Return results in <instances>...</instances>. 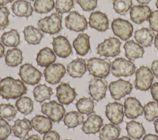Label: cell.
<instances>
[{
  "instance_id": "obj_1",
  "label": "cell",
  "mask_w": 158,
  "mask_h": 140,
  "mask_svg": "<svg viewBox=\"0 0 158 140\" xmlns=\"http://www.w3.org/2000/svg\"><path fill=\"white\" fill-rule=\"evenodd\" d=\"M27 92V88L22 80L12 77H6L0 80V94L6 99H17Z\"/></svg>"
},
{
  "instance_id": "obj_2",
  "label": "cell",
  "mask_w": 158,
  "mask_h": 140,
  "mask_svg": "<svg viewBox=\"0 0 158 140\" xmlns=\"http://www.w3.org/2000/svg\"><path fill=\"white\" fill-rule=\"evenodd\" d=\"M111 64L110 60L106 58L92 57L88 60L86 68L89 74L94 77L104 79L110 73Z\"/></svg>"
},
{
  "instance_id": "obj_3",
  "label": "cell",
  "mask_w": 158,
  "mask_h": 140,
  "mask_svg": "<svg viewBox=\"0 0 158 140\" xmlns=\"http://www.w3.org/2000/svg\"><path fill=\"white\" fill-rule=\"evenodd\" d=\"M62 16L57 12H54L39 20L38 26L43 33L55 34L59 33L62 29Z\"/></svg>"
},
{
  "instance_id": "obj_4",
  "label": "cell",
  "mask_w": 158,
  "mask_h": 140,
  "mask_svg": "<svg viewBox=\"0 0 158 140\" xmlns=\"http://www.w3.org/2000/svg\"><path fill=\"white\" fill-rule=\"evenodd\" d=\"M120 45L121 42L118 38L110 37L98 45L96 52L100 56L115 57L120 53Z\"/></svg>"
},
{
  "instance_id": "obj_5",
  "label": "cell",
  "mask_w": 158,
  "mask_h": 140,
  "mask_svg": "<svg viewBox=\"0 0 158 140\" xmlns=\"http://www.w3.org/2000/svg\"><path fill=\"white\" fill-rule=\"evenodd\" d=\"M136 69L135 64L129 60L119 57L116 58L111 64V72L117 77L132 76Z\"/></svg>"
},
{
  "instance_id": "obj_6",
  "label": "cell",
  "mask_w": 158,
  "mask_h": 140,
  "mask_svg": "<svg viewBox=\"0 0 158 140\" xmlns=\"http://www.w3.org/2000/svg\"><path fill=\"white\" fill-rule=\"evenodd\" d=\"M154 80V74L147 66H141L135 71V88L141 91L148 90Z\"/></svg>"
},
{
  "instance_id": "obj_7",
  "label": "cell",
  "mask_w": 158,
  "mask_h": 140,
  "mask_svg": "<svg viewBox=\"0 0 158 140\" xmlns=\"http://www.w3.org/2000/svg\"><path fill=\"white\" fill-rule=\"evenodd\" d=\"M63 104L53 100L44 103L41 106V112L54 122H59L64 117L65 109Z\"/></svg>"
},
{
  "instance_id": "obj_8",
  "label": "cell",
  "mask_w": 158,
  "mask_h": 140,
  "mask_svg": "<svg viewBox=\"0 0 158 140\" xmlns=\"http://www.w3.org/2000/svg\"><path fill=\"white\" fill-rule=\"evenodd\" d=\"M19 75L21 80L25 84L35 85L40 82L42 73L30 63H25L19 68Z\"/></svg>"
},
{
  "instance_id": "obj_9",
  "label": "cell",
  "mask_w": 158,
  "mask_h": 140,
  "mask_svg": "<svg viewBox=\"0 0 158 140\" xmlns=\"http://www.w3.org/2000/svg\"><path fill=\"white\" fill-rule=\"evenodd\" d=\"M107 88L108 84L105 79L94 77L89 82L88 93L93 100L99 101L105 98Z\"/></svg>"
},
{
  "instance_id": "obj_10",
  "label": "cell",
  "mask_w": 158,
  "mask_h": 140,
  "mask_svg": "<svg viewBox=\"0 0 158 140\" xmlns=\"http://www.w3.org/2000/svg\"><path fill=\"white\" fill-rule=\"evenodd\" d=\"M109 90L112 98L115 100H120L131 93L133 86L128 81L122 79L111 82L109 85Z\"/></svg>"
},
{
  "instance_id": "obj_11",
  "label": "cell",
  "mask_w": 158,
  "mask_h": 140,
  "mask_svg": "<svg viewBox=\"0 0 158 140\" xmlns=\"http://www.w3.org/2000/svg\"><path fill=\"white\" fill-rule=\"evenodd\" d=\"M111 27L114 34L123 41L130 39L133 34V25L126 20L120 18L114 19Z\"/></svg>"
},
{
  "instance_id": "obj_12",
  "label": "cell",
  "mask_w": 158,
  "mask_h": 140,
  "mask_svg": "<svg viewBox=\"0 0 158 140\" xmlns=\"http://www.w3.org/2000/svg\"><path fill=\"white\" fill-rule=\"evenodd\" d=\"M65 26L70 31H83L88 28L86 18L77 11L70 12L65 18Z\"/></svg>"
},
{
  "instance_id": "obj_13",
  "label": "cell",
  "mask_w": 158,
  "mask_h": 140,
  "mask_svg": "<svg viewBox=\"0 0 158 140\" xmlns=\"http://www.w3.org/2000/svg\"><path fill=\"white\" fill-rule=\"evenodd\" d=\"M66 70L65 66L61 63H52L46 66L43 74L46 81L52 85L58 84L64 76Z\"/></svg>"
},
{
  "instance_id": "obj_14",
  "label": "cell",
  "mask_w": 158,
  "mask_h": 140,
  "mask_svg": "<svg viewBox=\"0 0 158 140\" xmlns=\"http://www.w3.org/2000/svg\"><path fill=\"white\" fill-rule=\"evenodd\" d=\"M77 96V92L69 84L60 83L56 88V97L59 103L69 105L72 103Z\"/></svg>"
},
{
  "instance_id": "obj_15",
  "label": "cell",
  "mask_w": 158,
  "mask_h": 140,
  "mask_svg": "<svg viewBox=\"0 0 158 140\" xmlns=\"http://www.w3.org/2000/svg\"><path fill=\"white\" fill-rule=\"evenodd\" d=\"M124 114L130 119H135L144 112V107L138 99L135 97H128L125 99Z\"/></svg>"
},
{
  "instance_id": "obj_16",
  "label": "cell",
  "mask_w": 158,
  "mask_h": 140,
  "mask_svg": "<svg viewBox=\"0 0 158 140\" xmlns=\"http://www.w3.org/2000/svg\"><path fill=\"white\" fill-rule=\"evenodd\" d=\"M106 115L110 122L114 124L121 123L124 118L123 105L118 102L109 103L106 106Z\"/></svg>"
},
{
  "instance_id": "obj_17",
  "label": "cell",
  "mask_w": 158,
  "mask_h": 140,
  "mask_svg": "<svg viewBox=\"0 0 158 140\" xmlns=\"http://www.w3.org/2000/svg\"><path fill=\"white\" fill-rule=\"evenodd\" d=\"M52 44L54 52L60 58H67L72 53V45L67 37L64 36L53 37Z\"/></svg>"
},
{
  "instance_id": "obj_18",
  "label": "cell",
  "mask_w": 158,
  "mask_h": 140,
  "mask_svg": "<svg viewBox=\"0 0 158 140\" xmlns=\"http://www.w3.org/2000/svg\"><path fill=\"white\" fill-rule=\"evenodd\" d=\"M151 13V8L147 5H135L130 9V19L135 23L139 25L148 20Z\"/></svg>"
},
{
  "instance_id": "obj_19",
  "label": "cell",
  "mask_w": 158,
  "mask_h": 140,
  "mask_svg": "<svg viewBox=\"0 0 158 140\" xmlns=\"http://www.w3.org/2000/svg\"><path fill=\"white\" fill-rule=\"evenodd\" d=\"M89 26L100 32H104L109 29V21L106 14L100 11L92 12L89 17Z\"/></svg>"
},
{
  "instance_id": "obj_20",
  "label": "cell",
  "mask_w": 158,
  "mask_h": 140,
  "mask_svg": "<svg viewBox=\"0 0 158 140\" xmlns=\"http://www.w3.org/2000/svg\"><path fill=\"white\" fill-rule=\"evenodd\" d=\"M102 125V118L97 114H91L89 115L86 120L83 122L81 130L87 134H96L99 131Z\"/></svg>"
},
{
  "instance_id": "obj_21",
  "label": "cell",
  "mask_w": 158,
  "mask_h": 140,
  "mask_svg": "<svg viewBox=\"0 0 158 140\" xmlns=\"http://www.w3.org/2000/svg\"><path fill=\"white\" fill-rule=\"evenodd\" d=\"M32 128L31 121L23 118L22 119H17L14 122V125L12 126V132L14 136L20 140H24Z\"/></svg>"
},
{
  "instance_id": "obj_22",
  "label": "cell",
  "mask_w": 158,
  "mask_h": 140,
  "mask_svg": "<svg viewBox=\"0 0 158 140\" xmlns=\"http://www.w3.org/2000/svg\"><path fill=\"white\" fill-rule=\"evenodd\" d=\"M125 56L130 61H134L143 56L144 50L142 46L133 40H128L123 45Z\"/></svg>"
},
{
  "instance_id": "obj_23",
  "label": "cell",
  "mask_w": 158,
  "mask_h": 140,
  "mask_svg": "<svg viewBox=\"0 0 158 140\" xmlns=\"http://www.w3.org/2000/svg\"><path fill=\"white\" fill-rule=\"evenodd\" d=\"M87 69L85 59L77 58L70 62L67 66L68 74L73 78H80L86 72Z\"/></svg>"
},
{
  "instance_id": "obj_24",
  "label": "cell",
  "mask_w": 158,
  "mask_h": 140,
  "mask_svg": "<svg viewBox=\"0 0 158 140\" xmlns=\"http://www.w3.org/2000/svg\"><path fill=\"white\" fill-rule=\"evenodd\" d=\"M11 9L15 16L26 18L30 17L34 10L31 3L26 0L15 1L12 4Z\"/></svg>"
},
{
  "instance_id": "obj_25",
  "label": "cell",
  "mask_w": 158,
  "mask_h": 140,
  "mask_svg": "<svg viewBox=\"0 0 158 140\" xmlns=\"http://www.w3.org/2000/svg\"><path fill=\"white\" fill-rule=\"evenodd\" d=\"M52 121L47 116L35 115L31 120L32 128L40 134H45L52 129Z\"/></svg>"
},
{
  "instance_id": "obj_26",
  "label": "cell",
  "mask_w": 158,
  "mask_h": 140,
  "mask_svg": "<svg viewBox=\"0 0 158 140\" xmlns=\"http://www.w3.org/2000/svg\"><path fill=\"white\" fill-rule=\"evenodd\" d=\"M73 47L77 53L81 56L86 55L90 50L89 36L85 33H80L73 41Z\"/></svg>"
},
{
  "instance_id": "obj_27",
  "label": "cell",
  "mask_w": 158,
  "mask_h": 140,
  "mask_svg": "<svg viewBox=\"0 0 158 140\" xmlns=\"http://www.w3.org/2000/svg\"><path fill=\"white\" fill-rule=\"evenodd\" d=\"M154 37L153 31L151 29L144 27L136 30L134 34L136 41L143 47H150L152 44Z\"/></svg>"
},
{
  "instance_id": "obj_28",
  "label": "cell",
  "mask_w": 158,
  "mask_h": 140,
  "mask_svg": "<svg viewBox=\"0 0 158 140\" xmlns=\"http://www.w3.org/2000/svg\"><path fill=\"white\" fill-rule=\"evenodd\" d=\"M121 131L120 127L112 123L104 125L99 130L101 140H116L118 138Z\"/></svg>"
},
{
  "instance_id": "obj_29",
  "label": "cell",
  "mask_w": 158,
  "mask_h": 140,
  "mask_svg": "<svg viewBox=\"0 0 158 140\" xmlns=\"http://www.w3.org/2000/svg\"><path fill=\"white\" fill-rule=\"evenodd\" d=\"M56 56L55 53L49 47H46L41 49L37 53L36 61L40 66L46 67L55 62Z\"/></svg>"
},
{
  "instance_id": "obj_30",
  "label": "cell",
  "mask_w": 158,
  "mask_h": 140,
  "mask_svg": "<svg viewBox=\"0 0 158 140\" xmlns=\"http://www.w3.org/2000/svg\"><path fill=\"white\" fill-rule=\"evenodd\" d=\"M23 33L25 40L28 44H39L44 37L43 33L39 28H36L32 25L25 27Z\"/></svg>"
},
{
  "instance_id": "obj_31",
  "label": "cell",
  "mask_w": 158,
  "mask_h": 140,
  "mask_svg": "<svg viewBox=\"0 0 158 140\" xmlns=\"http://www.w3.org/2000/svg\"><path fill=\"white\" fill-rule=\"evenodd\" d=\"M22 52L17 47H13L7 50L5 55V63L10 67H16L22 63Z\"/></svg>"
},
{
  "instance_id": "obj_32",
  "label": "cell",
  "mask_w": 158,
  "mask_h": 140,
  "mask_svg": "<svg viewBox=\"0 0 158 140\" xmlns=\"http://www.w3.org/2000/svg\"><path fill=\"white\" fill-rule=\"evenodd\" d=\"M126 130L128 135L133 139H140L146 132L142 123L135 120H131L127 123Z\"/></svg>"
},
{
  "instance_id": "obj_33",
  "label": "cell",
  "mask_w": 158,
  "mask_h": 140,
  "mask_svg": "<svg viewBox=\"0 0 158 140\" xmlns=\"http://www.w3.org/2000/svg\"><path fill=\"white\" fill-rule=\"evenodd\" d=\"M52 94V88L47 86L46 84H39L33 90L34 99L38 103H42L45 100L50 99Z\"/></svg>"
},
{
  "instance_id": "obj_34",
  "label": "cell",
  "mask_w": 158,
  "mask_h": 140,
  "mask_svg": "<svg viewBox=\"0 0 158 140\" xmlns=\"http://www.w3.org/2000/svg\"><path fill=\"white\" fill-rule=\"evenodd\" d=\"M1 43L7 47H16L20 44V35L15 29H11L5 32L1 36Z\"/></svg>"
},
{
  "instance_id": "obj_35",
  "label": "cell",
  "mask_w": 158,
  "mask_h": 140,
  "mask_svg": "<svg viewBox=\"0 0 158 140\" xmlns=\"http://www.w3.org/2000/svg\"><path fill=\"white\" fill-rule=\"evenodd\" d=\"M63 120L67 127L72 128L83 123L84 122V117L83 114H80L78 111H72L64 115Z\"/></svg>"
},
{
  "instance_id": "obj_36",
  "label": "cell",
  "mask_w": 158,
  "mask_h": 140,
  "mask_svg": "<svg viewBox=\"0 0 158 140\" xmlns=\"http://www.w3.org/2000/svg\"><path fill=\"white\" fill-rule=\"evenodd\" d=\"M77 111L81 114L90 115L94 112V101L91 98L82 97L75 103Z\"/></svg>"
},
{
  "instance_id": "obj_37",
  "label": "cell",
  "mask_w": 158,
  "mask_h": 140,
  "mask_svg": "<svg viewBox=\"0 0 158 140\" xmlns=\"http://www.w3.org/2000/svg\"><path fill=\"white\" fill-rule=\"evenodd\" d=\"M17 110L24 115H28L33 112V101L27 96H21L15 102Z\"/></svg>"
},
{
  "instance_id": "obj_38",
  "label": "cell",
  "mask_w": 158,
  "mask_h": 140,
  "mask_svg": "<svg viewBox=\"0 0 158 140\" xmlns=\"http://www.w3.org/2000/svg\"><path fill=\"white\" fill-rule=\"evenodd\" d=\"M144 119L148 122H152L158 118V102L149 101L144 106Z\"/></svg>"
},
{
  "instance_id": "obj_39",
  "label": "cell",
  "mask_w": 158,
  "mask_h": 140,
  "mask_svg": "<svg viewBox=\"0 0 158 140\" xmlns=\"http://www.w3.org/2000/svg\"><path fill=\"white\" fill-rule=\"evenodd\" d=\"M55 6L54 0H35L34 10L38 14H46L51 11Z\"/></svg>"
},
{
  "instance_id": "obj_40",
  "label": "cell",
  "mask_w": 158,
  "mask_h": 140,
  "mask_svg": "<svg viewBox=\"0 0 158 140\" xmlns=\"http://www.w3.org/2000/svg\"><path fill=\"white\" fill-rule=\"evenodd\" d=\"M17 113V109L11 104H0V119H4L8 121L12 120Z\"/></svg>"
},
{
  "instance_id": "obj_41",
  "label": "cell",
  "mask_w": 158,
  "mask_h": 140,
  "mask_svg": "<svg viewBox=\"0 0 158 140\" xmlns=\"http://www.w3.org/2000/svg\"><path fill=\"white\" fill-rule=\"evenodd\" d=\"M112 2L114 10L120 15H125L132 7L131 0H112Z\"/></svg>"
},
{
  "instance_id": "obj_42",
  "label": "cell",
  "mask_w": 158,
  "mask_h": 140,
  "mask_svg": "<svg viewBox=\"0 0 158 140\" xmlns=\"http://www.w3.org/2000/svg\"><path fill=\"white\" fill-rule=\"evenodd\" d=\"M74 6L73 0H56L55 9L59 14L69 12Z\"/></svg>"
},
{
  "instance_id": "obj_43",
  "label": "cell",
  "mask_w": 158,
  "mask_h": 140,
  "mask_svg": "<svg viewBox=\"0 0 158 140\" xmlns=\"http://www.w3.org/2000/svg\"><path fill=\"white\" fill-rule=\"evenodd\" d=\"M12 133V127L6 119H0V140L6 139Z\"/></svg>"
},
{
  "instance_id": "obj_44",
  "label": "cell",
  "mask_w": 158,
  "mask_h": 140,
  "mask_svg": "<svg viewBox=\"0 0 158 140\" xmlns=\"http://www.w3.org/2000/svg\"><path fill=\"white\" fill-rule=\"evenodd\" d=\"M10 12L4 6H0V30L4 29L9 24V15Z\"/></svg>"
},
{
  "instance_id": "obj_45",
  "label": "cell",
  "mask_w": 158,
  "mask_h": 140,
  "mask_svg": "<svg viewBox=\"0 0 158 140\" xmlns=\"http://www.w3.org/2000/svg\"><path fill=\"white\" fill-rule=\"evenodd\" d=\"M84 11H91L97 7L98 0H75Z\"/></svg>"
},
{
  "instance_id": "obj_46",
  "label": "cell",
  "mask_w": 158,
  "mask_h": 140,
  "mask_svg": "<svg viewBox=\"0 0 158 140\" xmlns=\"http://www.w3.org/2000/svg\"><path fill=\"white\" fill-rule=\"evenodd\" d=\"M148 20L150 29L158 32V10L152 11Z\"/></svg>"
},
{
  "instance_id": "obj_47",
  "label": "cell",
  "mask_w": 158,
  "mask_h": 140,
  "mask_svg": "<svg viewBox=\"0 0 158 140\" xmlns=\"http://www.w3.org/2000/svg\"><path fill=\"white\" fill-rule=\"evenodd\" d=\"M59 134L54 130H50L46 133L44 134L43 140H59Z\"/></svg>"
},
{
  "instance_id": "obj_48",
  "label": "cell",
  "mask_w": 158,
  "mask_h": 140,
  "mask_svg": "<svg viewBox=\"0 0 158 140\" xmlns=\"http://www.w3.org/2000/svg\"><path fill=\"white\" fill-rule=\"evenodd\" d=\"M150 90L154 100L158 102V82H156L152 84Z\"/></svg>"
},
{
  "instance_id": "obj_49",
  "label": "cell",
  "mask_w": 158,
  "mask_h": 140,
  "mask_svg": "<svg viewBox=\"0 0 158 140\" xmlns=\"http://www.w3.org/2000/svg\"><path fill=\"white\" fill-rule=\"evenodd\" d=\"M151 71L154 76L158 79V60H154L151 64Z\"/></svg>"
},
{
  "instance_id": "obj_50",
  "label": "cell",
  "mask_w": 158,
  "mask_h": 140,
  "mask_svg": "<svg viewBox=\"0 0 158 140\" xmlns=\"http://www.w3.org/2000/svg\"><path fill=\"white\" fill-rule=\"evenodd\" d=\"M142 140H158V136L153 134H146Z\"/></svg>"
},
{
  "instance_id": "obj_51",
  "label": "cell",
  "mask_w": 158,
  "mask_h": 140,
  "mask_svg": "<svg viewBox=\"0 0 158 140\" xmlns=\"http://www.w3.org/2000/svg\"><path fill=\"white\" fill-rule=\"evenodd\" d=\"M26 140H41L40 137L37 134H33L30 136H29Z\"/></svg>"
},
{
  "instance_id": "obj_52",
  "label": "cell",
  "mask_w": 158,
  "mask_h": 140,
  "mask_svg": "<svg viewBox=\"0 0 158 140\" xmlns=\"http://www.w3.org/2000/svg\"><path fill=\"white\" fill-rule=\"evenodd\" d=\"M4 51H5L4 47L3 44L1 42H0V58L4 56Z\"/></svg>"
},
{
  "instance_id": "obj_53",
  "label": "cell",
  "mask_w": 158,
  "mask_h": 140,
  "mask_svg": "<svg viewBox=\"0 0 158 140\" xmlns=\"http://www.w3.org/2000/svg\"><path fill=\"white\" fill-rule=\"evenodd\" d=\"M14 0H0V6H4L8 3L12 2Z\"/></svg>"
},
{
  "instance_id": "obj_54",
  "label": "cell",
  "mask_w": 158,
  "mask_h": 140,
  "mask_svg": "<svg viewBox=\"0 0 158 140\" xmlns=\"http://www.w3.org/2000/svg\"><path fill=\"white\" fill-rule=\"evenodd\" d=\"M154 45L156 48L158 50V32L155 35V37H154Z\"/></svg>"
},
{
  "instance_id": "obj_55",
  "label": "cell",
  "mask_w": 158,
  "mask_h": 140,
  "mask_svg": "<svg viewBox=\"0 0 158 140\" xmlns=\"http://www.w3.org/2000/svg\"><path fill=\"white\" fill-rule=\"evenodd\" d=\"M138 3H139L140 4H142V5H144V4H148L151 0H136Z\"/></svg>"
},
{
  "instance_id": "obj_56",
  "label": "cell",
  "mask_w": 158,
  "mask_h": 140,
  "mask_svg": "<svg viewBox=\"0 0 158 140\" xmlns=\"http://www.w3.org/2000/svg\"><path fill=\"white\" fill-rule=\"evenodd\" d=\"M154 128L156 132L158 134V118L156 119L154 122Z\"/></svg>"
},
{
  "instance_id": "obj_57",
  "label": "cell",
  "mask_w": 158,
  "mask_h": 140,
  "mask_svg": "<svg viewBox=\"0 0 158 140\" xmlns=\"http://www.w3.org/2000/svg\"><path fill=\"white\" fill-rule=\"evenodd\" d=\"M117 140H133V139H131L130 137H128V136H122V137H121V138H118Z\"/></svg>"
},
{
  "instance_id": "obj_58",
  "label": "cell",
  "mask_w": 158,
  "mask_h": 140,
  "mask_svg": "<svg viewBox=\"0 0 158 140\" xmlns=\"http://www.w3.org/2000/svg\"><path fill=\"white\" fill-rule=\"evenodd\" d=\"M156 7L157 9H158V0L156 1Z\"/></svg>"
},
{
  "instance_id": "obj_59",
  "label": "cell",
  "mask_w": 158,
  "mask_h": 140,
  "mask_svg": "<svg viewBox=\"0 0 158 140\" xmlns=\"http://www.w3.org/2000/svg\"><path fill=\"white\" fill-rule=\"evenodd\" d=\"M29 1H35V0H29Z\"/></svg>"
},
{
  "instance_id": "obj_60",
  "label": "cell",
  "mask_w": 158,
  "mask_h": 140,
  "mask_svg": "<svg viewBox=\"0 0 158 140\" xmlns=\"http://www.w3.org/2000/svg\"><path fill=\"white\" fill-rule=\"evenodd\" d=\"M64 140H70V139H64Z\"/></svg>"
},
{
  "instance_id": "obj_61",
  "label": "cell",
  "mask_w": 158,
  "mask_h": 140,
  "mask_svg": "<svg viewBox=\"0 0 158 140\" xmlns=\"http://www.w3.org/2000/svg\"><path fill=\"white\" fill-rule=\"evenodd\" d=\"M0 96H1V94H0Z\"/></svg>"
}]
</instances>
